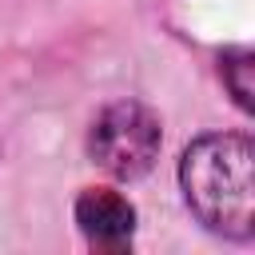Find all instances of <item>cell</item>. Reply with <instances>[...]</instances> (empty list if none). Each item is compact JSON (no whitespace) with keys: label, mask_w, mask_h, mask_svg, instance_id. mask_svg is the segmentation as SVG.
Instances as JSON below:
<instances>
[{"label":"cell","mask_w":255,"mask_h":255,"mask_svg":"<svg viewBox=\"0 0 255 255\" xmlns=\"http://www.w3.org/2000/svg\"><path fill=\"white\" fill-rule=\"evenodd\" d=\"M187 211L215 235L247 243L255 235V147L243 131H207L179 155Z\"/></svg>","instance_id":"6da1fadb"},{"label":"cell","mask_w":255,"mask_h":255,"mask_svg":"<svg viewBox=\"0 0 255 255\" xmlns=\"http://www.w3.org/2000/svg\"><path fill=\"white\" fill-rule=\"evenodd\" d=\"M163 143L159 116L139 100H116L108 104L88 131V155L112 175V179H139L151 171Z\"/></svg>","instance_id":"7a4b0ae2"},{"label":"cell","mask_w":255,"mask_h":255,"mask_svg":"<svg viewBox=\"0 0 255 255\" xmlns=\"http://www.w3.org/2000/svg\"><path fill=\"white\" fill-rule=\"evenodd\" d=\"M76 227L96 251H128L135 235V207L112 187H88L76 199Z\"/></svg>","instance_id":"3957f363"},{"label":"cell","mask_w":255,"mask_h":255,"mask_svg":"<svg viewBox=\"0 0 255 255\" xmlns=\"http://www.w3.org/2000/svg\"><path fill=\"white\" fill-rule=\"evenodd\" d=\"M219 76H223V84L231 88L235 104H239L243 112H251V52H247V48L223 52V56H219Z\"/></svg>","instance_id":"277c9868"}]
</instances>
